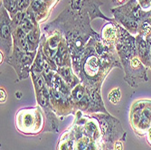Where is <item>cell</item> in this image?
Returning a JSON list of instances; mask_svg holds the SVG:
<instances>
[{
    "mask_svg": "<svg viewBox=\"0 0 151 150\" xmlns=\"http://www.w3.org/2000/svg\"><path fill=\"white\" fill-rule=\"evenodd\" d=\"M59 149L60 150H74L73 139L68 137V139L63 141L61 145H59Z\"/></svg>",
    "mask_w": 151,
    "mask_h": 150,
    "instance_id": "cell-5",
    "label": "cell"
},
{
    "mask_svg": "<svg viewBox=\"0 0 151 150\" xmlns=\"http://www.w3.org/2000/svg\"><path fill=\"white\" fill-rule=\"evenodd\" d=\"M121 98V92L119 88L113 89L111 92L109 93V100L112 102L113 104H117Z\"/></svg>",
    "mask_w": 151,
    "mask_h": 150,
    "instance_id": "cell-4",
    "label": "cell"
},
{
    "mask_svg": "<svg viewBox=\"0 0 151 150\" xmlns=\"http://www.w3.org/2000/svg\"><path fill=\"white\" fill-rule=\"evenodd\" d=\"M6 100V92L3 89H1V102H4Z\"/></svg>",
    "mask_w": 151,
    "mask_h": 150,
    "instance_id": "cell-10",
    "label": "cell"
},
{
    "mask_svg": "<svg viewBox=\"0 0 151 150\" xmlns=\"http://www.w3.org/2000/svg\"><path fill=\"white\" fill-rule=\"evenodd\" d=\"M114 150H123V145L120 141H116L114 144Z\"/></svg>",
    "mask_w": 151,
    "mask_h": 150,
    "instance_id": "cell-8",
    "label": "cell"
},
{
    "mask_svg": "<svg viewBox=\"0 0 151 150\" xmlns=\"http://www.w3.org/2000/svg\"><path fill=\"white\" fill-rule=\"evenodd\" d=\"M43 2L42 1H40V0H35V1H33L32 3V8L33 10L35 11H40L41 9L43 8Z\"/></svg>",
    "mask_w": 151,
    "mask_h": 150,
    "instance_id": "cell-7",
    "label": "cell"
},
{
    "mask_svg": "<svg viewBox=\"0 0 151 150\" xmlns=\"http://www.w3.org/2000/svg\"><path fill=\"white\" fill-rule=\"evenodd\" d=\"M150 12V17H151V11H149Z\"/></svg>",
    "mask_w": 151,
    "mask_h": 150,
    "instance_id": "cell-11",
    "label": "cell"
},
{
    "mask_svg": "<svg viewBox=\"0 0 151 150\" xmlns=\"http://www.w3.org/2000/svg\"><path fill=\"white\" fill-rule=\"evenodd\" d=\"M8 37H10L8 22L6 17H2L1 18V43L3 44H5L6 40H8Z\"/></svg>",
    "mask_w": 151,
    "mask_h": 150,
    "instance_id": "cell-3",
    "label": "cell"
},
{
    "mask_svg": "<svg viewBox=\"0 0 151 150\" xmlns=\"http://www.w3.org/2000/svg\"><path fill=\"white\" fill-rule=\"evenodd\" d=\"M21 27H22L21 29L24 32H26V33L30 32L32 29V23H31L30 19L27 17H24L21 21Z\"/></svg>",
    "mask_w": 151,
    "mask_h": 150,
    "instance_id": "cell-6",
    "label": "cell"
},
{
    "mask_svg": "<svg viewBox=\"0 0 151 150\" xmlns=\"http://www.w3.org/2000/svg\"><path fill=\"white\" fill-rule=\"evenodd\" d=\"M130 124L135 133L143 137L151 128V100L136 101L130 110Z\"/></svg>",
    "mask_w": 151,
    "mask_h": 150,
    "instance_id": "cell-1",
    "label": "cell"
},
{
    "mask_svg": "<svg viewBox=\"0 0 151 150\" xmlns=\"http://www.w3.org/2000/svg\"><path fill=\"white\" fill-rule=\"evenodd\" d=\"M147 143L151 146V128L147 133Z\"/></svg>",
    "mask_w": 151,
    "mask_h": 150,
    "instance_id": "cell-9",
    "label": "cell"
},
{
    "mask_svg": "<svg viewBox=\"0 0 151 150\" xmlns=\"http://www.w3.org/2000/svg\"><path fill=\"white\" fill-rule=\"evenodd\" d=\"M17 127L25 134H35L43 128V117L36 108L21 111L17 115Z\"/></svg>",
    "mask_w": 151,
    "mask_h": 150,
    "instance_id": "cell-2",
    "label": "cell"
}]
</instances>
